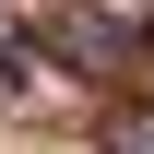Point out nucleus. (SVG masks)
I'll list each match as a JSON object with an SVG mask.
<instances>
[{
	"label": "nucleus",
	"instance_id": "f257e3e1",
	"mask_svg": "<svg viewBox=\"0 0 154 154\" xmlns=\"http://www.w3.org/2000/svg\"><path fill=\"white\" fill-rule=\"evenodd\" d=\"M119 154H154V131H131V142H119Z\"/></svg>",
	"mask_w": 154,
	"mask_h": 154
}]
</instances>
